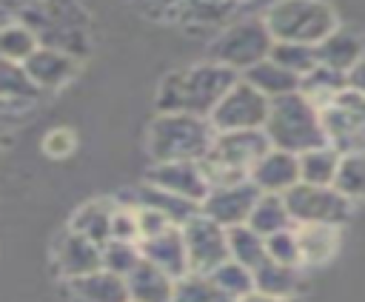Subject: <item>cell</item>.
Segmentation results:
<instances>
[{"label": "cell", "mask_w": 365, "mask_h": 302, "mask_svg": "<svg viewBox=\"0 0 365 302\" xmlns=\"http://www.w3.org/2000/svg\"><path fill=\"white\" fill-rule=\"evenodd\" d=\"M271 148L262 128L251 131H217L208 154L200 160V168L208 179V188L248 179L251 165Z\"/></svg>", "instance_id": "5b68a950"}, {"label": "cell", "mask_w": 365, "mask_h": 302, "mask_svg": "<svg viewBox=\"0 0 365 302\" xmlns=\"http://www.w3.org/2000/svg\"><path fill=\"white\" fill-rule=\"evenodd\" d=\"M6 142H9V137H6V128H3V123H0V154H3Z\"/></svg>", "instance_id": "bcb514c9"}, {"label": "cell", "mask_w": 365, "mask_h": 302, "mask_svg": "<svg viewBox=\"0 0 365 302\" xmlns=\"http://www.w3.org/2000/svg\"><path fill=\"white\" fill-rule=\"evenodd\" d=\"M100 254H103V268L125 279L134 271V265L140 262V242L108 239V242L100 245Z\"/></svg>", "instance_id": "8d00e7d4"}, {"label": "cell", "mask_w": 365, "mask_h": 302, "mask_svg": "<svg viewBox=\"0 0 365 302\" xmlns=\"http://www.w3.org/2000/svg\"><path fill=\"white\" fill-rule=\"evenodd\" d=\"M325 142L334 145L339 154L362 151L365 145V97L345 88L336 100L319 108Z\"/></svg>", "instance_id": "9c48e42d"}, {"label": "cell", "mask_w": 365, "mask_h": 302, "mask_svg": "<svg viewBox=\"0 0 365 302\" xmlns=\"http://www.w3.org/2000/svg\"><path fill=\"white\" fill-rule=\"evenodd\" d=\"M37 97H40V91L29 83V77L23 74L20 66L0 60V111L29 108V105H34Z\"/></svg>", "instance_id": "f1b7e54d"}, {"label": "cell", "mask_w": 365, "mask_h": 302, "mask_svg": "<svg viewBox=\"0 0 365 302\" xmlns=\"http://www.w3.org/2000/svg\"><path fill=\"white\" fill-rule=\"evenodd\" d=\"M51 256H54L57 274L63 279H77V276H86V274H94V271L103 268L100 245L86 239V236H80V234H74L71 228L57 234Z\"/></svg>", "instance_id": "9a60e30c"}, {"label": "cell", "mask_w": 365, "mask_h": 302, "mask_svg": "<svg viewBox=\"0 0 365 302\" xmlns=\"http://www.w3.org/2000/svg\"><path fill=\"white\" fill-rule=\"evenodd\" d=\"M0 31H3V23H0Z\"/></svg>", "instance_id": "7dc6e473"}, {"label": "cell", "mask_w": 365, "mask_h": 302, "mask_svg": "<svg viewBox=\"0 0 365 302\" xmlns=\"http://www.w3.org/2000/svg\"><path fill=\"white\" fill-rule=\"evenodd\" d=\"M248 228H254L259 236H271L277 231L294 228V219L288 214V205L282 199V194H259L251 214H248Z\"/></svg>", "instance_id": "4316f807"}, {"label": "cell", "mask_w": 365, "mask_h": 302, "mask_svg": "<svg viewBox=\"0 0 365 302\" xmlns=\"http://www.w3.org/2000/svg\"><path fill=\"white\" fill-rule=\"evenodd\" d=\"M74 145H77V137H74V131L66 128V125H57V128H51V131L43 137V151L51 154V157H66V154L74 151Z\"/></svg>", "instance_id": "ab89813d"}, {"label": "cell", "mask_w": 365, "mask_h": 302, "mask_svg": "<svg viewBox=\"0 0 365 302\" xmlns=\"http://www.w3.org/2000/svg\"><path fill=\"white\" fill-rule=\"evenodd\" d=\"M9 20H11V11H9V9L0 3V23H9Z\"/></svg>", "instance_id": "f6af8a7d"}, {"label": "cell", "mask_w": 365, "mask_h": 302, "mask_svg": "<svg viewBox=\"0 0 365 302\" xmlns=\"http://www.w3.org/2000/svg\"><path fill=\"white\" fill-rule=\"evenodd\" d=\"M114 199L117 202H125V205H148V208L160 211L163 217H168L171 225H185L194 214H200V205L197 202L182 199V197H174V194H168V191H163V188H157L151 182H143V185L131 188V197L120 194Z\"/></svg>", "instance_id": "d6986e66"}, {"label": "cell", "mask_w": 365, "mask_h": 302, "mask_svg": "<svg viewBox=\"0 0 365 302\" xmlns=\"http://www.w3.org/2000/svg\"><path fill=\"white\" fill-rule=\"evenodd\" d=\"M171 302H234V299L225 296V293L214 285V279H211L208 274L188 271V274H182L180 279H174Z\"/></svg>", "instance_id": "d6a6232c"}, {"label": "cell", "mask_w": 365, "mask_h": 302, "mask_svg": "<svg viewBox=\"0 0 365 302\" xmlns=\"http://www.w3.org/2000/svg\"><path fill=\"white\" fill-rule=\"evenodd\" d=\"M182 242H185V256H188V271L197 274H211L220 262L228 259V231L208 219L202 211L194 214L185 225H180Z\"/></svg>", "instance_id": "8fae6325"}, {"label": "cell", "mask_w": 365, "mask_h": 302, "mask_svg": "<svg viewBox=\"0 0 365 302\" xmlns=\"http://www.w3.org/2000/svg\"><path fill=\"white\" fill-rule=\"evenodd\" d=\"M23 74L29 77V83L43 94V91H57L66 83H71L80 71V60L71 54H63L57 48H46L37 46L23 63H20Z\"/></svg>", "instance_id": "5bb4252c"}, {"label": "cell", "mask_w": 365, "mask_h": 302, "mask_svg": "<svg viewBox=\"0 0 365 302\" xmlns=\"http://www.w3.org/2000/svg\"><path fill=\"white\" fill-rule=\"evenodd\" d=\"M334 188L348 199H365V151H348L339 157V168L334 177Z\"/></svg>", "instance_id": "1f68e13d"}, {"label": "cell", "mask_w": 365, "mask_h": 302, "mask_svg": "<svg viewBox=\"0 0 365 302\" xmlns=\"http://www.w3.org/2000/svg\"><path fill=\"white\" fill-rule=\"evenodd\" d=\"M237 302H291V299H274V296H265V293H259V291H251V293H245V296L237 299Z\"/></svg>", "instance_id": "ee69618b"}, {"label": "cell", "mask_w": 365, "mask_h": 302, "mask_svg": "<svg viewBox=\"0 0 365 302\" xmlns=\"http://www.w3.org/2000/svg\"><path fill=\"white\" fill-rule=\"evenodd\" d=\"M140 256L151 265H157L160 271H165L168 276L180 279L182 274H188V256H185V242H182V231L177 225L140 239Z\"/></svg>", "instance_id": "e0dca14e"}, {"label": "cell", "mask_w": 365, "mask_h": 302, "mask_svg": "<svg viewBox=\"0 0 365 302\" xmlns=\"http://www.w3.org/2000/svg\"><path fill=\"white\" fill-rule=\"evenodd\" d=\"M317 48V63L331 68V71H339V74H348L356 60L365 54V37L354 28H345V26H336L322 43L314 46Z\"/></svg>", "instance_id": "ac0fdd59"}, {"label": "cell", "mask_w": 365, "mask_h": 302, "mask_svg": "<svg viewBox=\"0 0 365 302\" xmlns=\"http://www.w3.org/2000/svg\"><path fill=\"white\" fill-rule=\"evenodd\" d=\"M288 214L294 219V225H311V222H322V225H342L351 217V205L334 185H308V182H297L291 191L282 194Z\"/></svg>", "instance_id": "ba28073f"}, {"label": "cell", "mask_w": 365, "mask_h": 302, "mask_svg": "<svg viewBox=\"0 0 365 302\" xmlns=\"http://www.w3.org/2000/svg\"><path fill=\"white\" fill-rule=\"evenodd\" d=\"M265 256L274 259V262H279V265H297V268H302L294 228H285V231H277V234L265 236Z\"/></svg>", "instance_id": "74e56055"}, {"label": "cell", "mask_w": 365, "mask_h": 302, "mask_svg": "<svg viewBox=\"0 0 365 302\" xmlns=\"http://www.w3.org/2000/svg\"><path fill=\"white\" fill-rule=\"evenodd\" d=\"M248 179L257 185L259 194H285L299 182V162L297 154L268 148L248 171Z\"/></svg>", "instance_id": "2e32d148"}, {"label": "cell", "mask_w": 365, "mask_h": 302, "mask_svg": "<svg viewBox=\"0 0 365 302\" xmlns=\"http://www.w3.org/2000/svg\"><path fill=\"white\" fill-rule=\"evenodd\" d=\"M240 9V0H182L174 20L185 28H208L225 23Z\"/></svg>", "instance_id": "484cf974"}, {"label": "cell", "mask_w": 365, "mask_h": 302, "mask_svg": "<svg viewBox=\"0 0 365 302\" xmlns=\"http://www.w3.org/2000/svg\"><path fill=\"white\" fill-rule=\"evenodd\" d=\"M240 3H242V0H240Z\"/></svg>", "instance_id": "c3c4849f"}, {"label": "cell", "mask_w": 365, "mask_h": 302, "mask_svg": "<svg viewBox=\"0 0 365 302\" xmlns=\"http://www.w3.org/2000/svg\"><path fill=\"white\" fill-rule=\"evenodd\" d=\"M294 234L302 265H325L339 248V225H322V222L294 225Z\"/></svg>", "instance_id": "603a6c76"}, {"label": "cell", "mask_w": 365, "mask_h": 302, "mask_svg": "<svg viewBox=\"0 0 365 302\" xmlns=\"http://www.w3.org/2000/svg\"><path fill=\"white\" fill-rule=\"evenodd\" d=\"M259 191L251 179H240V182H228V185H217L208 188L205 199L200 202V211L214 219L222 228H234V225H245L248 214L257 202Z\"/></svg>", "instance_id": "7c38bea8"}, {"label": "cell", "mask_w": 365, "mask_h": 302, "mask_svg": "<svg viewBox=\"0 0 365 302\" xmlns=\"http://www.w3.org/2000/svg\"><path fill=\"white\" fill-rule=\"evenodd\" d=\"M208 276H211V279H214V285H217L225 296H231L234 302L254 291V274H251L245 265L234 262V259L220 262Z\"/></svg>", "instance_id": "d590c367"}, {"label": "cell", "mask_w": 365, "mask_h": 302, "mask_svg": "<svg viewBox=\"0 0 365 302\" xmlns=\"http://www.w3.org/2000/svg\"><path fill=\"white\" fill-rule=\"evenodd\" d=\"M225 231H228V259L245 265L248 271H254L257 265H262L268 259L265 256V236H259L254 228L234 225Z\"/></svg>", "instance_id": "4dcf8cb0"}, {"label": "cell", "mask_w": 365, "mask_h": 302, "mask_svg": "<svg viewBox=\"0 0 365 302\" xmlns=\"http://www.w3.org/2000/svg\"><path fill=\"white\" fill-rule=\"evenodd\" d=\"M240 77H242L248 85H254L259 94H265L268 100H277V97H282V94L299 91V77L291 74V71H285V68H282L279 63H274L271 57L259 60L257 66H251V68L242 71Z\"/></svg>", "instance_id": "d4e9b609"}, {"label": "cell", "mask_w": 365, "mask_h": 302, "mask_svg": "<svg viewBox=\"0 0 365 302\" xmlns=\"http://www.w3.org/2000/svg\"><path fill=\"white\" fill-rule=\"evenodd\" d=\"M114 208H117V199L114 197H97V199H88L83 202L71 219H68V228L97 245L108 242L111 236V217H114Z\"/></svg>", "instance_id": "7402d4cb"}, {"label": "cell", "mask_w": 365, "mask_h": 302, "mask_svg": "<svg viewBox=\"0 0 365 302\" xmlns=\"http://www.w3.org/2000/svg\"><path fill=\"white\" fill-rule=\"evenodd\" d=\"M125 291H128V302H171L174 276H168L165 271H160L157 265L140 256L134 271L125 276Z\"/></svg>", "instance_id": "44dd1931"}, {"label": "cell", "mask_w": 365, "mask_h": 302, "mask_svg": "<svg viewBox=\"0 0 365 302\" xmlns=\"http://www.w3.org/2000/svg\"><path fill=\"white\" fill-rule=\"evenodd\" d=\"M339 151L334 145H317L311 151H302L297 154V162H299V182H308V185H334V177H336V168H339Z\"/></svg>", "instance_id": "83f0119b"}, {"label": "cell", "mask_w": 365, "mask_h": 302, "mask_svg": "<svg viewBox=\"0 0 365 302\" xmlns=\"http://www.w3.org/2000/svg\"><path fill=\"white\" fill-rule=\"evenodd\" d=\"M108 239H123V242H140V231H137V208L117 202L114 217H111V236Z\"/></svg>", "instance_id": "f35d334b"}, {"label": "cell", "mask_w": 365, "mask_h": 302, "mask_svg": "<svg viewBox=\"0 0 365 302\" xmlns=\"http://www.w3.org/2000/svg\"><path fill=\"white\" fill-rule=\"evenodd\" d=\"M274 63H279L285 71L297 74L299 80L317 68V48L314 46H305V43H282V40H274L271 46V54H268Z\"/></svg>", "instance_id": "e575fe53"}, {"label": "cell", "mask_w": 365, "mask_h": 302, "mask_svg": "<svg viewBox=\"0 0 365 302\" xmlns=\"http://www.w3.org/2000/svg\"><path fill=\"white\" fill-rule=\"evenodd\" d=\"M265 28L282 43H322L336 26V11L325 0H274L262 14Z\"/></svg>", "instance_id": "8992f818"}, {"label": "cell", "mask_w": 365, "mask_h": 302, "mask_svg": "<svg viewBox=\"0 0 365 302\" xmlns=\"http://www.w3.org/2000/svg\"><path fill=\"white\" fill-rule=\"evenodd\" d=\"M145 17H151V20H165V17H174V11H177V6L182 3V0H131Z\"/></svg>", "instance_id": "b9f144b4"}, {"label": "cell", "mask_w": 365, "mask_h": 302, "mask_svg": "<svg viewBox=\"0 0 365 302\" xmlns=\"http://www.w3.org/2000/svg\"><path fill=\"white\" fill-rule=\"evenodd\" d=\"M345 85L351 88V91H356V94H362L365 97V54L356 60V66L345 74Z\"/></svg>", "instance_id": "7bdbcfd3"}, {"label": "cell", "mask_w": 365, "mask_h": 302, "mask_svg": "<svg viewBox=\"0 0 365 302\" xmlns=\"http://www.w3.org/2000/svg\"><path fill=\"white\" fill-rule=\"evenodd\" d=\"M17 20L31 28L37 46L77 60L91 51V17L80 0H34L17 11Z\"/></svg>", "instance_id": "7a4b0ae2"}, {"label": "cell", "mask_w": 365, "mask_h": 302, "mask_svg": "<svg viewBox=\"0 0 365 302\" xmlns=\"http://www.w3.org/2000/svg\"><path fill=\"white\" fill-rule=\"evenodd\" d=\"M262 131H265L271 148L291 151V154H302L317 145H325L319 108L299 91L271 100Z\"/></svg>", "instance_id": "277c9868"}, {"label": "cell", "mask_w": 365, "mask_h": 302, "mask_svg": "<svg viewBox=\"0 0 365 302\" xmlns=\"http://www.w3.org/2000/svg\"><path fill=\"white\" fill-rule=\"evenodd\" d=\"M237 80H240L237 71H231L214 60H202L197 66L168 71L154 97L157 114L160 111H182V114H197V117L208 120L214 105L225 97V91Z\"/></svg>", "instance_id": "6da1fadb"}, {"label": "cell", "mask_w": 365, "mask_h": 302, "mask_svg": "<svg viewBox=\"0 0 365 302\" xmlns=\"http://www.w3.org/2000/svg\"><path fill=\"white\" fill-rule=\"evenodd\" d=\"M345 74L339 71H331L325 66L317 63V68H311L302 80H299V94L308 97L317 108H325L331 100H336L342 91H345Z\"/></svg>", "instance_id": "f546056e"}, {"label": "cell", "mask_w": 365, "mask_h": 302, "mask_svg": "<svg viewBox=\"0 0 365 302\" xmlns=\"http://www.w3.org/2000/svg\"><path fill=\"white\" fill-rule=\"evenodd\" d=\"M34 48H37V37L31 34L29 26H23L20 20L3 23V31H0V60L20 66Z\"/></svg>", "instance_id": "836d02e7"}, {"label": "cell", "mask_w": 365, "mask_h": 302, "mask_svg": "<svg viewBox=\"0 0 365 302\" xmlns=\"http://www.w3.org/2000/svg\"><path fill=\"white\" fill-rule=\"evenodd\" d=\"M268 105H271V100L240 77L225 91V97L214 105V111L208 114V123H211L214 131H251V128H262L265 117H268Z\"/></svg>", "instance_id": "30bf717a"}, {"label": "cell", "mask_w": 365, "mask_h": 302, "mask_svg": "<svg viewBox=\"0 0 365 302\" xmlns=\"http://www.w3.org/2000/svg\"><path fill=\"white\" fill-rule=\"evenodd\" d=\"M145 182L174 194V197H182V199H191V202H202L205 194H208V179L200 168V162L194 160H177V162H151L148 171H145Z\"/></svg>", "instance_id": "4fadbf2b"}, {"label": "cell", "mask_w": 365, "mask_h": 302, "mask_svg": "<svg viewBox=\"0 0 365 302\" xmlns=\"http://www.w3.org/2000/svg\"><path fill=\"white\" fill-rule=\"evenodd\" d=\"M251 274H254V291L274 299H294L302 288V276L297 265H279L274 259H265Z\"/></svg>", "instance_id": "cb8c5ba5"}, {"label": "cell", "mask_w": 365, "mask_h": 302, "mask_svg": "<svg viewBox=\"0 0 365 302\" xmlns=\"http://www.w3.org/2000/svg\"><path fill=\"white\" fill-rule=\"evenodd\" d=\"M134 208H137V231H140V239L154 236V234L171 228L168 217H163L160 211H154V208H148V205H134ZM177 228H180V225H177Z\"/></svg>", "instance_id": "60d3db41"}, {"label": "cell", "mask_w": 365, "mask_h": 302, "mask_svg": "<svg viewBox=\"0 0 365 302\" xmlns=\"http://www.w3.org/2000/svg\"><path fill=\"white\" fill-rule=\"evenodd\" d=\"M66 291L71 302H128L125 279L106 268L77 279H66Z\"/></svg>", "instance_id": "ffe728a7"}, {"label": "cell", "mask_w": 365, "mask_h": 302, "mask_svg": "<svg viewBox=\"0 0 365 302\" xmlns=\"http://www.w3.org/2000/svg\"><path fill=\"white\" fill-rule=\"evenodd\" d=\"M214 128L205 117L182 114V111H160L145 134V148L151 162H177V160H194L200 162L211 142Z\"/></svg>", "instance_id": "3957f363"}, {"label": "cell", "mask_w": 365, "mask_h": 302, "mask_svg": "<svg viewBox=\"0 0 365 302\" xmlns=\"http://www.w3.org/2000/svg\"><path fill=\"white\" fill-rule=\"evenodd\" d=\"M274 37L265 28L262 17H245L237 20L231 26H225L208 46V60L242 74L251 66H257L259 60H265L271 54Z\"/></svg>", "instance_id": "52a82bcc"}]
</instances>
